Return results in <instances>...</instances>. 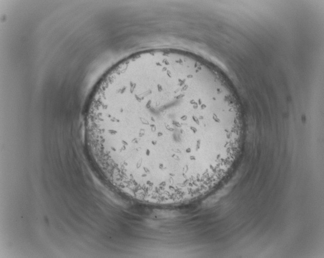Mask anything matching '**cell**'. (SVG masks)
<instances>
[{
	"label": "cell",
	"instance_id": "1",
	"mask_svg": "<svg viewBox=\"0 0 324 258\" xmlns=\"http://www.w3.org/2000/svg\"><path fill=\"white\" fill-rule=\"evenodd\" d=\"M209 92L172 69L124 78L93 100L86 115L91 157L129 192L164 199L197 190L224 162L234 134Z\"/></svg>",
	"mask_w": 324,
	"mask_h": 258
}]
</instances>
